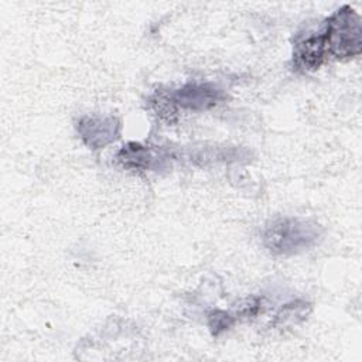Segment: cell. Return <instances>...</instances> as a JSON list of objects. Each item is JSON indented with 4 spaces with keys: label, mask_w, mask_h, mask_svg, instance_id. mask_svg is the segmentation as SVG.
I'll return each mask as SVG.
<instances>
[{
    "label": "cell",
    "mask_w": 362,
    "mask_h": 362,
    "mask_svg": "<svg viewBox=\"0 0 362 362\" xmlns=\"http://www.w3.org/2000/svg\"><path fill=\"white\" fill-rule=\"evenodd\" d=\"M318 223L303 218H279L263 230L264 246L277 255H296L311 249L321 239Z\"/></svg>",
    "instance_id": "cell-1"
},
{
    "label": "cell",
    "mask_w": 362,
    "mask_h": 362,
    "mask_svg": "<svg viewBox=\"0 0 362 362\" xmlns=\"http://www.w3.org/2000/svg\"><path fill=\"white\" fill-rule=\"evenodd\" d=\"M327 54L338 59L352 58L361 52L362 28L361 18L349 6L337 10L321 30Z\"/></svg>",
    "instance_id": "cell-2"
},
{
    "label": "cell",
    "mask_w": 362,
    "mask_h": 362,
    "mask_svg": "<svg viewBox=\"0 0 362 362\" xmlns=\"http://www.w3.org/2000/svg\"><path fill=\"white\" fill-rule=\"evenodd\" d=\"M223 98V92L211 83H187L170 95L174 105L192 110L209 109Z\"/></svg>",
    "instance_id": "cell-3"
},
{
    "label": "cell",
    "mask_w": 362,
    "mask_h": 362,
    "mask_svg": "<svg viewBox=\"0 0 362 362\" xmlns=\"http://www.w3.org/2000/svg\"><path fill=\"white\" fill-rule=\"evenodd\" d=\"M76 129L88 146L100 148L117 137L119 123L112 116H85L78 122Z\"/></svg>",
    "instance_id": "cell-4"
},
{
    "label": "cell",
    "mask_w": 362,
    "mask_h": 362,
    "mask_svg": "<svg viewBox=\"0 0 362 362\" xmlns=\"http://www.w3.org/2000/svg\"><path fill=\"white\" fill-rule=\"evenodd\" d=\"M327 47L322 33L308 35L294 45V64L304 71L318 69L327 58Z\"/></svg>",
    "instance_id": "cell-5"
},
{
    "label": "cell",
    "mask_w": 362,
    "mask_h": 362,
    "mask_svg": "<svg viewBox=\"0 0 362 362\" xmlns=\"http://www.w3.org/2000/svg\"><path fill=\"white\" fill-rule=\"evenodd\" d=\"M150 153L147 148H144L140 144L130 143L126 147H123L119 153V160L123 163V165L130 168H143L148 167L150 163Z\"/></svg>",
    "instance_id": "cell-6"
},
{
    "label": "cell",
    "mask_w": 362,
    "mask_h": 362,
    "mask_svg": "<svg viewBox=\"0 0 362 362\" xmlns=\"http://www.w3.org/2000/svg\"><path fill=\"white\" fill-rule=\"evenodd\" d=\"M209 320H214V321H215L214 324H211V327L215 328V332H216L218 329H225V328H228V327L230 325V322H232V318H230L228 314L222 313V311L214 313V314L209 317Z\"/></svg>",
    "instance_id": "cell-7"
}]
</instances>
